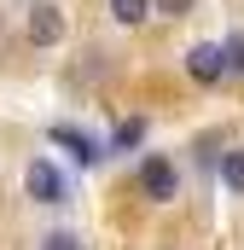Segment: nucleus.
<instances>
[{
  "label": "nucleus",
  "mask_w": 244,
  "mask_h": 250,
  "mask_svg": "<svg viewBox=\"0 0 244 250\" xmlns=\"http://www.w3.org/2000/svg\"><path fill=\"white\" fill-rule=\"evenodd\" d=\"M140 192H145L151 204H175V192H181V175H175V163H169L163 151H151V157L140 163Z\"/></svg>",
  "instance_id": "nucleus-1"
},
{
  "label": "nucleus",
  "mask_w": 244,
  "mask_h": 250,
  "mask_svg": "<svg viewBox=\"0 0 244 250\" xmlns=\"http://www.w3.org/2000/svg\"><path fill=\"white\" fill-rule=\"evenodd\" d=\"M186 76H192V82H203V87H215L221 76H233V70H227V47H215V41H198V47L186 53Z\"/></svg>",
  "instance_id": "nucleus-2"
},
{
  "label": "nucleus",
  "mask_w": 244,
  "mask_h": 250,
  "mask_svg": "<svg viewBox=\"0 0 244 250\" xmlns=\"http://www.w3.org/2000/svg\"><path fill=\"white\" fill-rule=\"evenodd\" d=\"M23 181H29V198H35V204H64V175L47 163V157H35Z\"/></svg>",
  "instance_id": "nucleus-3"
},
{
  "label": "nucleus",
  "mask_w": 244,
  "mask_h": 250,
  "mask_svg": "<svg viewBox=\"0 0 244 250\" xmlns=\"http://www.w3.org/2000/svg\"><path fill=\"white\" fill-rule=\"evenodd\" d=\"M53 140H59L81 169H87V163H99V140H93V134H81V128H70V123H53Z\"/></svg>",
  "instance_id": "nucleus-4"
},
{
  "label": "nucleus",
  "mask_w": 244,
  "mask_h": 250,
  "mask_svg": "<svg viewBox=\"0 0 244 250\" xmlns=\"http://www.w3.org/2000/svg\"><path fill=\"white\" fill-rule=\"evenodd\" d=\"M29 41H35V47H59V41H64L59 6H35V12H29Z\"/></svg>",
  "instance_id": "nucleus-5"
},
{
  "label": "nucleus",
  "mask_w": 244,
  "mask_h": 250,
  "mask_svg": "<svg viewBox=\"0 0 244 250\" xmlns=\"http://www.w3.org/2000/svg\"><path fill=\"white\" fill-rule=\"evenodd\" d=\"M151 12H157V0H111V18L128 23V29H134V23H145Z\"/></svg>",
  "instance_id": "nucleus-6"
},
{
  "label": "nucleus",
  "mask_w": 244,
  "mask_h": 250,
  "mask_svg": "<svg viewBox=\"0 0 244 250\" xmlns=\"http://www.w3.org/2000/svg\"><path fill=\"white\" fill-rule=\"evenodd\" d=\"M221 187H227V192H239V198H244V146L221 157Z\"/></svg>",
  "instance_id": "nucleus-7"
},
{
  "label": "nucleus",
  "mask_w": 244,
  "mask_h": 250,
  "mask_svg": "<svg viewBox=\"0 0 244 250\" xmlns=\"http://www.w3.org/2000/svg\"><path fill=\"white\" fill-rule=\"evenodd\" d=\"M140 140H145V123H140V117H128V123L117 128V146L128 151V146H140Z\"/></svg>",
  "instance_id": "nucleus-8"
},
{
  "label": "nucleus",
  "mask_w": 244,
  "mask_h": 250,
  "mask_svg": "<svg viewBox=\"0 0 244 250\" xmlns=\"http://www.w3.org/2000/svg\"><path fill=\"white\" fill-rule=\"evenodd\" d=\"M227 70L244 76V29H239V35H227Z\"/></svg>",
  "instance_id": "nucleus-9"
},
{
  "label": "nucleus",
  "mask_w": 244,
  "mask_h": 250,
  "mask_svg": "<svg viewBox=\"0 0 244 250\" xmlns=\"http://www.w3.org/2000/svg\"><path fill=\"white\" fill-rule=\"evenodd\" d=\"M35 250H81V239H76V233H47Z\"/></svg>",
  "instance_id": "nucleus-10"
},
{
  "label": "nucleus",
  "mask_w": 244,
  "mask_h": 250,
  "mask_svg": "<svg viewBox=\"0 0 244 250\" xmlns=\"http://www.w3.org/2000/svg\"><path fill=\"white\" fill-rule=\"evenodd\" d=\"M157 12H163V18H186V12H192V0H157Z\"/></svg>",
  "instance_id": "nucleus-11"
}]
</instances>
